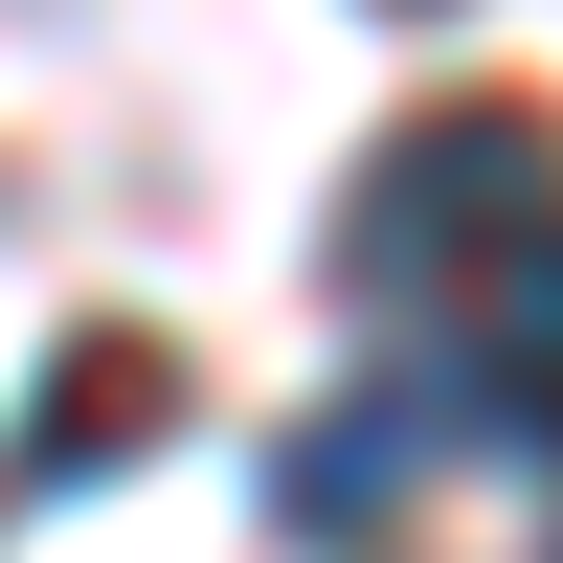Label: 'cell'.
I'll list each match as a JSON object with an SVG mask.
<instances>
[{
  "instance_id": "obj_4",
  "label": "cell",
  "mask_w": 563,
  "mask_h": 563,
  "mask_svg": "<svg viewBox=\"0 0 563 563\" xmlns=\"http://www.w3.org/2000/svg\"><path fill=\"white\" fill-rule=\"evenodd\" d=\"M384 23H429V0H384Z\"/></svg>"
},
{
  "instance_id": "obj_1",
  "label": "cell",
  "mask_w": 563,
  "mask_h": 563,
  "mask_svg": "<svg viewBox=\"0 0 563 563\" xmlns=\"http://www.w3.org/2000/svg\"><path fill=\"white\" fill-rule=\"evenodd\" d=\"M339 294L429 339L406 384H429L451 451L563 474V135L519 113V90L406 113L384 158H361V203H339Z\"/></svg>"
},
{
  "instance_id": "obj_3",
  "label": "cell",
  "mask_w": 563,
  "mask_h": 563,
  "mask_svg": "<svg viewBox=\"0 0 563 563\" xmlns=\"http://www.w3.org/2000/svg\"><path fill=\"white\" fill-rule=\"evenodd\" d=\"M406 451H451V429H429V384L384 361V384H339L294 451H271V519H294L316 563H361V519H384V474H406Z\"/></svg>"
},
{
  "instance_id": "obj_2",
  "label": "cell",
  "mask_w": 563,
  "mask_h": 563,
  "mask_svg": "<svg viewBox=\"0 0 563 563\" xmlns=\"http://www.w3.org/2000/svg\"><path fill=\"white\" fill-rule=\"evenodd\" d=\"M158 429H180V361H158V339H68V361H45V406L0 429V496H68V474H135Z\"/></svg>"
}]
</instances>
